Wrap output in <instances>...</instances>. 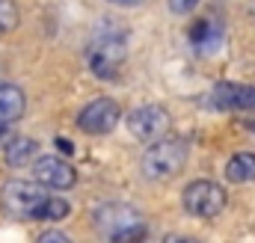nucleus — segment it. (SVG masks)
Masks as SVG:
<instances>
[{"label": "nucleus", "mask_w": 255, "mask_h": 243, "mask_svg": "<svg viewBox=\"0 0 255 243\" xmlns=\"http://www.w3.org/2000/svg\"><path fill=\"white\" fill-rule=\"evenodd\" d=\"M92 226L107 243H136L145 235L142 214L125 202H104L92 211Z\"/></svg>", "instance_id": "f257e3e1"}, {"label": "nucleus", "mask_w": 255, "mask_h": 243, "mask_svg": "<svg viewBox=\"0 0 255 243\" xmlns=\"http://www.w3.org/2000/svg\"><path fill=\"white\" fill-rule=\"evenodd\" d=\"M187 142L181 136H163L148 145V151L139 160L142 178L145 181H172L184 166H187Z\"/></svg>", "instance_id": "f03ea898"}, {"label": "nucleus", "mask_w": 255, "mask_h": 243, "mask_svg": "<svg viewBox=\"0 0 255 243\" xmlns=\"http://www.w3.org/2000/svg\"><path fill=\"white\" fill-rule=\"evenodd\" d=\"M128 57V33L119 27H104L98 30V36L89 45V68L95 71V77H116V71L122 68Z\"/></svg>", "instance_id": "7ed1b4c3"}, {"label": "nucleus", "mask_w": 255, "mask_h": 243, "mask_svg": "<svg viewBox=\"0 0 255 243\" xmlns=\"http://www.w3.org/2000/svg\"><path fill=\"white\" fill-rule=\"evenodd\" d=\"M48 193L33 181H9L0 190V208L12 220H42Z\"/></svg>", "instance_id": "20e7f679"}, {"label": "nucleus", "mask_w": 255, "mask_h": 243, "mask_svg": "<svg viewBox=\"0 0 255 243\" xmlns=\"http://www.w3.org/2000/svg\"><path fill=\"white\" fill-rule=\"evenodd\" d=\"M184 208H187V214H193V217L214 220L226 208V193H223L220 184L208 181V178L193 181L184 187Z\"/></svg>", "instance_id": "39448f33"}, {"label": "nucleus", "mask_w": 255, "mask_h": 243, "mask_svg": "<svg viewBox=\"0 0 255 243\" xmlns=\"http://www.w3.org/2000/svg\"><path fill=\"white\" fill-rule=\"evenodd\" d=\"M169 124H172V119H169L166 107H160V104H145V107L128 113V130L139 142H157V139H163L166 130H169Z\"/></svg>", "instance_id": "423d86ee"}, {"label": "nucleus", "mask_w": 255, "mask_h": 243, "mask_svg": "<svg viewBox=\"0 0 255 243\" xmlns=\"http://www.w3.org/2000/svg\"><path fill=\"white\" fill-rule=\"evenodd\" d=\"M119 122H122V110H119V104H116L113 98H95V101H89V104L80 110V116H77V124H80L86 133H92V136L110 133Z\"/></svg>", "instance_id": "0eeeda50"}, {"label": "nucleus", "mask_w": 255, "mask_h": 243, "mask_svg": "<svg viewBox=\"0 0 255 243\" xmlns=\"http://www.w3.org/2000/svg\"><path fill=\"white\" fill-rule=\"evenodd\" d=\"M33 178L42 187H51V190H68L77 181V172L68 160L57 157V154H48V157H39L33 163Z\"/></svg>", "instance_id": "6e6552de"}, {"label": "nucleus", "mask_w": 255, "mask_h": 243, "mask_svg": "<svg viewBox=\"0 0 255 243\" xmlns=\"http://www.w3.org/2000/svg\"><path fill=\"white\" fill-rule=\"evenodd\" d=\"M211 104L217 110H255V86H247V83H217L211 89Z\"/></svg>", "instance_id": "1a4fd4ad"}, {"label": "nucleus", "mask_w": 255, "mask_h": 243, "mask_svg": "<svg viewBox=\"0 0 255 243\" xmlns=\"http://www.w3.org/2000/svg\"><path fill=\"white\" fill-rule=\"evenodd\" d=\"M190 42L199 54H214V51H220V45L226 42V30H223V24H217L214 18H202V21L193 24Z\"/></svg>", "instance_id": "9d476101"}, {"label": "nucleus", "mask_w": 255, "mask_h": 243, "mask_svg": "<svg viewBox=\"0 0 255 243\" xmlns=\"http://www.w3.org/2000/svg\"><path fill=\"white\" fill-rule=\"evenodd\" d=\"M27 110V98L18 86L12 83H0V122L3 124H15Z\"/></svg>", "instance_id": "9b49d317"}, {"label": "nucleus", "mask_w": 255, "mask_h": 243, "mask_svg": "<svg viewBox=\"0 0 255 243\" xmlns=\"http://www.w3.org/2000/svg\"><path fill=\"white\" fill-rule=\"evenodd\" d=\"M36 154H39V142L30 136H12L6 142V163L9 166H27L36 160Z\"/></svg>", "instance_id": "f8f14e48"}, {"label": "nucleus", "mask_w": 255, "mask_h": 243, "mask_svg": "<svg viewBox=\"0 0 255 243\" xmlns=\"http://www.w3.org/2000/svg\"><path fill=\"white\" fill-rule=\"evenodd\" d=\"M226 178L232 184L255 181V154L253 151H238V154L226 163Z\"/></svg>", "instance_id": "ddd939ff"}, {"label": "nucleus", "mask_w": 255, "mask_h": 243, "mask_svg": "<svg viewBox=\"0 0 255 243\" xmlns=\"http://www.w3.org/2000/svg\"><path fill=\"white\" fill-rule=\"evenodd\" d=\"M18 21H21V15H18L15 0H0V36L3 33H12L18 27Z\"/></svg>", "instance_id": "4468645a"}, {"label": "nucleus", "mask_w": 255, "mask_h": 243, "mask_svg": "<svg viewBox=\"0 0 255 243\" xmlns=\"http://www.w3.org/2000/svg\"><path fill=\"white\" fill-rule=\"evenodd\" d=\"M68 217V202L60 199V196H48V202H45V211H42V220H54V223H60Z\"/></svg>", "instance_id": "2eb2a0df"}, {"label": "nucleus", "mask_w": 255, "mask_h": 243, "mask_svg": "<svg viewBox=\"0 0 255 243\" xmlns=\"http://www.w3.org/2000/svg\"><path fill=\"white\" fill-rule=\"evenodd\" d=\"M36 243H71V241H68V235H63V232L48 229V232H42V235H39V241H36Z\"/></svg>", "instance_id": "dca6fc26"}, {"label": "nucleus", "mask_w": 255, "mask_h": 243, "mask_svg": "<svg viewBox=\"0 0 255 243\" xmlns=\"http://www.w3.org/2000/svg\"><path fill=\"white\" fill-rule=\"evenodd\" d=\"M196 3H199V0H169V9H172L175 15H187V12L196 9Z\"/></svg>", "instance_id": "f3484780"}, {"label": "nucleus", "mask_w": 255, "mask_h": 243, "mask_svg": "<svg viewBox=\"0 0 255 243\" xmlns=\"http://www.w3.org/2000/svg\"><path fill=\"white\" fill-rule=\"evenodd\" d=\"M9 139H12V124H3L0 122V148H6Z\"/></svg>", "instance_id": "a211bd4d"}, {"label": "nucleus", "mask_w": 255, "mask_h": 243, "mask_svg": "<svg viewBox=\"0 0 255 243\" xmlns=\"http://www.w3.org/2000/svg\"><path fill=\"white\" fill-rule=\"evenodd\" d=\"M163 243H199V241H193V238H187V235H169Z\"/></svg>", "instance_id": "6ab92c4d"}, {"label": "nucleus", "mask_w": 255, "mask_h": 243, "mask_svg": "<svg viewBox=\"0 0 255 243\" xmlns=\"http://www.w3.org/2000/svg\"><path fill=\"white\" fill-rule=\"evenodd\" d=\"M110 3H119V6H139V3H145V0H110Z\"/></svg>", "instance_id": "aec40b11"}, {"label": "nucleus", "mask_w": 255, "mask_h": 243, "mask_svg": "<svg viewBox=\"0 0 255 243\" xmlns=\"http://www.w3.org/2000/svg\"><path fill=\"white\" fill-rule=\"evenodd\" d=\"M57 145H60V148H63L65 154H68V151H71V142H68V139H57Z\"/></svg>", "instance_id": "412c9836"}]
</instances>
